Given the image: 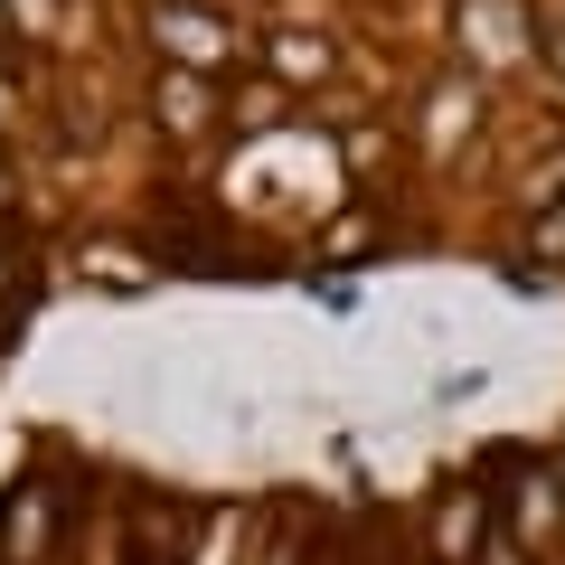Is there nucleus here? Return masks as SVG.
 <instances>
[{
    "label": "nucleus",
    "mask_w": 565,
    "mask_h": 565,
    "mask_svg": "<svg viewBox=\"0 0 565 565\" xmlns=\"http://www.w3.org/2000/svg\"><path fill=\"white\" fill-rule=\"evenodd\" d=\"M546 57H556V76H565V29H556V39H546Z\"/></svg>",
    "instance_id": "7"
},
{
    "label": "nucleus",
    "mask_w": 565,
    "mask_h": 565,
    "mask_svg": "<svg viewBox=\"0 0 565 565\" xmlns=\"http://www.w3.org/2000/svg\"><path fill=\"white\" fill-rule=\"evenodd\" d=\"M39 546H47V519H39V500H20V509H10V556H39Z\"/></svg>",
    "instance_id": "4"
},
{
    "label": "nucleus",
    "mask_w": 565,
    "mask_h": 565,
    "mask_svg": "<svg viewBox=\"0 0 565 565\" xmlns=\"http://www.w3.org/2000/svg\"><path fill=\"white\" fill-rule=\"evenodd\" d=\"M490 537H500V527H481V500H444L434 509V556L444 565H481Z\"/></svg>",
    "instance_id": "2"
},
{
    "label": "nucleus",
    "mask_w": 565,
    "mask_h": 565,
    "mask_svg": "<svg viewBox=\"0 0 565 565\" xmlns=\"http://www.w3.org/2000/svg\"><path fill=\"white\" fill-rule=\"evenodd\" d=\"M556 490H565V452H556Z\"/></svg>",
    "instance_id": "8"
},
{
    "label": "nucleus",
    "mask_w": 565,
    "mask_h": 565,
    "mask_svg": "<svg viewBox=\"0 0 565 565\" xmlns=\"http://www.w3.org/2000/svg\"><path fill=\"white\" fill-rule=\"evenodd\" d=\"M481 565H537V556H527V546H519V537H509V527H500V537L481 546Z\"/></svg>",
    "instance_id": "6"
},
{
    "label": "nucleus",
    "mask_w": 565,
    "mask_h": 565,
    "mask_svg": "<svg viewBox=\"0 0 565 565\" xmlns=\"http://www.w3.org/2000/svg\"><path fill=\"white\" fill-rule=\"evenodd\" d=\"M565 527V490H556V462H527L519 471V519H509V537L527 546V556H537L546 537H556Z\"/></svg>",
    "instance_id": "1"
},
{
    "label": "nucleus",
    "mask_w": 565,
    "mask_h": 565,
    "mask_svg": "<svg viewBox=\"0 0 565 565\" xmlns=\"http://www.w3.org/2000/svg\"><path fill=\"white\" fill-rule=\"evenodd\" d=\"M527 255H565V199H556V207H546V217H537V226H527Z\"/></svg>",
    "instance_id": "5"
},
{
    "label": "nucleus",
    "mask_w": 565,
    "mask_h": 565,
    "mask_svg": "<svg viewBox=\"0 0 565 565\" xmlns=\"http://www.w3.org/2000/svg\"><path fill=\"white\" fill-rule=\"evenodd\" d=\"M161 39L180 47V57H226V29L217 20H189V10H161Z\"/></svg>",
    "instance_id": "3"
}]
</instances>
